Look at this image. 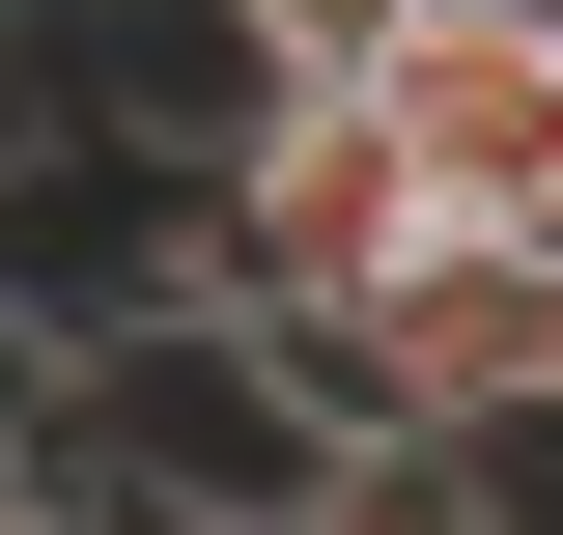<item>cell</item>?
Listing matches in <instances>:
<instances>
[{"mask_svg":"<svg viewBox=\"0 0 563 535\" xmlns=\"http://www.w3.org/2000/svg\"><path fill=\"white\" fill-rule=\"evenodd\" d=\"M507 226H563V57H536V170H507Z\"/></svg>","mask_w":563,"mask_h":535,"instance_id":"obj_5","label":"cell"},{"mask_svg":"<svg viewBox=\"0 0 563 535\" xmlns=\"http://www.w3.org/2000/svg\"><path fill=\"white\" fill-rule=\"evenodd\" d=\"M422 226H451V198H422L395 141H366L339 85H282V113H254V141L198 170V310H225V338H339L366 282L422 254Z\"/></svg>","mask_w":563,"mask_h":535,"instance_id":"obj_2","label":"cell"},{"mask_svg":"<svg viewBox=\"0 0 563 535\" xmlns=\"http://www.w3.org/2000/svg\"><path fill=\"white\" fill-rule=\"evenodd\" d=\"M225 29H254V85H366V57L422 29V0H225Z\"/></svg>","mask_w":563,"mask_h":535,"instance_id":"obj_4","label":"cell"},{"mask_svg":"<svg viewBox=\"0 0 563 535\" xmlns=\"http://www.w3.org/2000/svg\"><path fill=\"white\" fill-rule=\"evenodd\" d=\"M339 451H563V226H422L339 338H282Z\"/></svg>","mask_w":563,"mask_h":535,"instance_id":"obj_1","label":"cell"},{"mask_svg":"<svg viewBox=\"0 0 563 535\" xmlns=\"http://www.w3.org/2000/svg\"><path fill=\"white\" fill-rule=\"evenodd\" d=\"M282 535H536V479H507V451H310Z\"/></svg>","mask_w":563,"mask_h":535,"instance_id":"obj_3","label":"cell"}]
</instances>
